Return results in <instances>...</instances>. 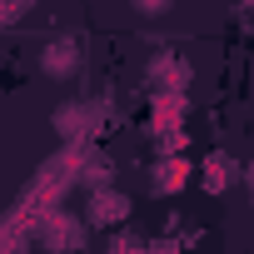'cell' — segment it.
<instances>
[{"instance_id":"obj_1","label":"cell","mask_w":254,"mask_h":254,"mask_svg":"<svg viewBox=\"0 0 254 254\" xmlns=\"http://www.w3.org/2000/svg\"><path fill=\"white\" fill-rule=\"evenodd\" d=\"M80 65H85L80 40H50V45H40V75L45 80H70V75H80Z\"/></svg>"},{"instance_id":"obj_2","label":"cell","mask_w":254,"mask_h":254,"mask_svg":"<svg viewBox=\"0 0 254 254\" xmlns=\"http://www.w3.org/2000/svg\"><path fill=\"white\" fill-rule=\"evenodd\" d=\"M85 214L95 224H125V219H130V199H125L120 190H95L90 204H85Z\"/></svg>"},{"instance_id":"obj_3","label":"cell","mask_w":254,"mask_h":254,"mask_svg":"<svg viewBox=\"0 0 254 254\" xmlns=\"http://www.w3.org/2000/svg\"><path fill=\"white\" fill-rule=\"evenodd\" d=\"M80 239H85V229H80L70 214H45V219H40V244H45V249H75Z\"/></svg>"},{"instance_id":"obj_4","label":"cell","mask_w":254,"mask_h":254,"mask_svg":"<svg viewBox=\"0 0 254 254\" xmlns=\"http://www.w3.org/2000/svg\"><path fill=\"white\" fill-rule=\"evenodd\" d=\"M190 185V165L175 155V160H165L160 170H155V194H180Z\"/></svg>"},{"instance_id":"obj_5","label":"cell","mask_w":254,"mask_h":254,"mask_svg":"<svg viewBox=\"0 0 254 254\" xmlns=\"http://www.w3.org/2000/svg\"><path fill=\"white\" fill-rule=\"evenodd\" d=\"M85 120H90V115H85V105H80V100H65V105L55 110V135L75 140V135L85 130Z\"/></svg>"},{"instance_id":"obj_6","label":"cell","mask_w":254,"mask_h":254,"mask_svg":"<svg viewBox=\"0 0 254 254\" xmlns=\"http://www.w3.org/2000/svg\"><path fill=\"white\" fill-rule=\"evenodd\" d=\"M199 175H204V180H199V185H204V190H209V194H224V190H229V165H224V155H209V160H204V170H199Z\"/></svg>"},{"instance_id":"obj_7","label":"cell","mask_w":254,"mask_h":254,"mask_svg":"<svg viewBox=\"0 0 254 254\" xmlns=\"http://www.w3.org/2000/svg\"><path fill=\"white\" fill-rule=\"evenodd\" d=\"M150 75H155L165 90H180V85H185V65H180V60H170V55H155Z\"/></svg>"},{"instance_id":"obj_8","label":"cell","mask_w":254,"mask_h":254,"mask_svg":"<svg viewBox=\"0 0 254 254\" xmlns=\"http://www.w3.org/2000/svg\"><path fill=\"white\" fill-rule=\"evenodd\" d=\"M135 5H140V10H150V15H155V10H165V5H170V0H135Z\"/></svg>"},{"instance_id":"obj_9","label":"cell","mask_w":254,"mask_h":254,"mask_svg":"<svg viewBox=\"0 0 254 254\" xmlns=\"http://www.w3.org/2000/svg\"><path fill=\"white\" fill-rule=\"evenodd\" d=\"M244 10H249V15H254V0H244Z\"/></svg>"}]
</instances>
